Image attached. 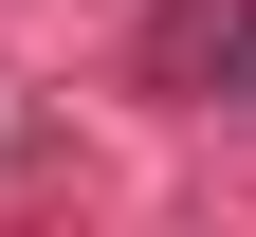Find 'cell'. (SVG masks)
Returning a JSON list of instances; mask_svg holds the SVG:
<instances>
[{
  "mask_svg": "<svg viewBox=\"0 0 256 237\" xmlns=\"http://www.w3.org/2000/svg\"><path fill=\"white\" fill-rule=\"evenodd\" d=\"M146 91L165 110H256V0H146Z\"/></svg>",
  "mask_w": 256,
  "mask_h": 237,
  "instance_id": "cell-1",
  "label": "cell"
}]
</instances>
